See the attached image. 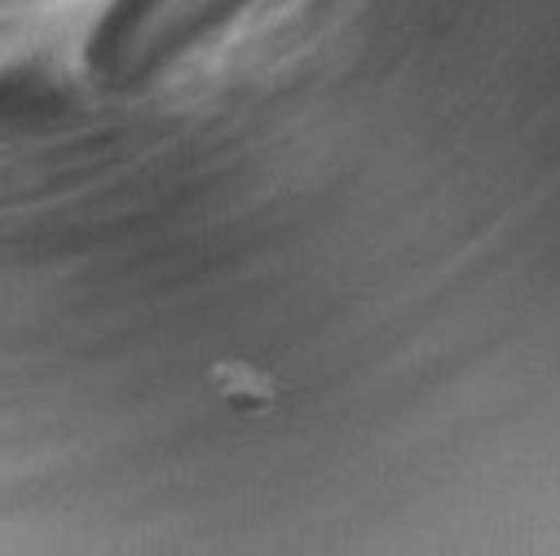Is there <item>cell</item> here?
<instances>
[{
  "instance_id": "6da1fadb",
  "label": "cell",
  "mask_w": 560,
  "mask_h": 556,
  "mask_svg": "<svg viewBox=\"0 0 560 556\" xmlns=\"http://www.w3.org/2000/svg\"><path fill=\"white\" fill-rule=\"evenodd\" d=\"M247 0H115L93 54L110 76L151 71L234 19Z\"/></svg>"
}]
</instances>
